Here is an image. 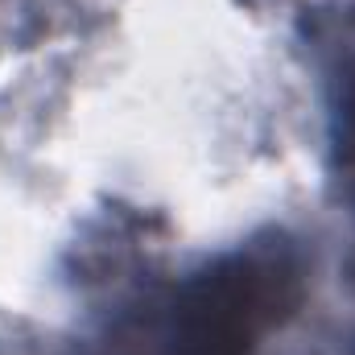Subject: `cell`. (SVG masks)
Returning <instances> with one entry per match:
<instances>
[{
	"instance_id": "6da1fadb",
	"label": "cell",
	"mask_w": 355,
	"mask_h": 355,
	"mask_svg": "<svg viewBox=\"0 0 355 355\" xmlns=\"http://www.w3.org/2000/svg\"><path fill=\"white\" fill-rule=\"evenodd\" d=\"M293 272L285 261L236 257L198 277L174 306L170 355H248L257 335L289 306Z\"/></svg>"
}]
</instances>
